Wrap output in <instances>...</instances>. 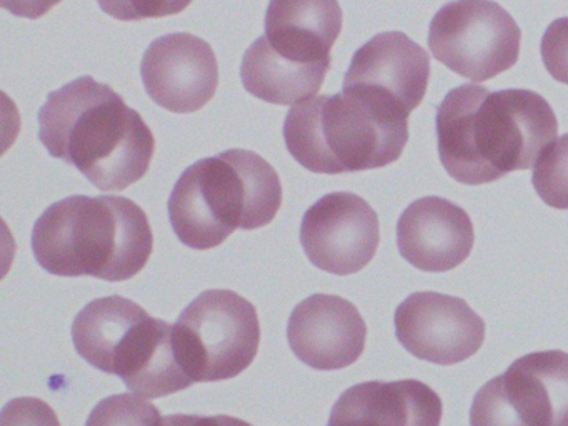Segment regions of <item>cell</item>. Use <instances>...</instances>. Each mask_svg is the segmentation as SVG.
I'll list each match as a JSON object with an SVG mask.
<instances>
[{"instance_id": "cell-1", "label": "cell", "mask_w": 568, "mask_h": 426, "mask_svg": "<svg viewBox=\"0 0 568 426\" xmlns=\"http://www.w3.org/2000/svg\"><path fill=\"white\" fill-rule=\"evenodd\" d=\"M557 133L554 109L534 90L490 92L467 83L450 90L437 109L442 165L464 185L531 169Z\"/></svg>"}, {"instance_id": "cell-2", "label": "cell", "mask_w": 568, "mask_h": 426, "mask_svg": "<svg viewBox=\"0 0 568 426\" xmlns=\"http://www.w3.org/2000/svg\"><path fill=\"white\" fill-rule=\"evenodd\" d=\"M39 139L54 159L104 192L144 179L155 152L154 133L141 113L91 75L49 93L39 110Z\"/></svg>"}, {"instance_id": "cell-3", "label": "cell", "mask_w": 568, "mask_h": 426, "mask_svg": "<svg viewBox=\"0 0 568 426\" xmlns=\"http://www.w3.org/2000/svg\"><path fill=\"white\" fill-rule=\"evenodd\" d=\"M148 213L115 195H72L49 206L32 230V252L45 272L125 282L151 258Z\"/></svg>"}, {"instance_id": "cell-4", "label": "cell", "mask_w": 568, "mask_h": 426, "mask_svg": "<svg viewBox=\"0 0 568 426\" xmlns=\"http://www.w3.org/2000/svg\"><path fill=\"white\" fill-rule=\"evenodd\" d=\"M282 205L274 166L251 150L232 149L199 160L175 183L169 219L189 248L222 245L235 230L268 225Z\"/></svg>"}, {"instance_id": "cell-5", "label": "cell", "mask_w": 568, "mask_h": 426, "mask_svg": "<svg viewBox=\"0 0 568 426\" xmlns=\"http://www.w3.org/2000/svg\"><path fill=\"white\" fill-rule=\"evenodd\" d=\"M284 140L294 160L311 172H364L400 159L408 119L352 93L314 97L288 110Z\"/></svg>"}, {"instance_id": "cell-6", "label": "cell", "mask_w": 568, "mask_h": 426, "mask_svg": "<svg viewBox=\"0 0 568 426\" xmlns=\"http://www.w3.org/2000/svg\"><path fill=\"white\" fill-rule=\"evenodd\" d=\"M79 355L109 375L121 376L131 392L162 398L194 385L182 368L174 326L152 318L121 295L88 303L72 323Z\"/></svg>"}, {"instance_id": "cell-7", "label": "cell", "mask_w": 568, "mask_h": 426, "mask_svg": "<svg viewBox=\"0 0 568 426\" xmlns=\"http://www.w3.org/2000/svg\"><path fill=\"white\" fill-rule=\"evenodd\" d=\"M182 368L194 383L235 378L261 345L257 310L232 290H205L174 325Z\"/></svg>"}, {"instance_id": "cell-8", "label": "cell", "mask_w": 568, "mask_h": 426, "mask_svg": "<svg viewBox=\"0 0 568 426\" xmlns=\"http://www.w3.org/2000/svg\"><path fill=\"white\" fill-rule=\"evenodd\" d=\"M521 30L494 0H454L430 22L428 49L452 72L485 82L511 69L520 55Z\"/></svg>"}, {"instance_id": "cell-9", "label": "cell", "mask_w": 568, "mask_h": 426, "mask_svg": "<svg viewBox=\"0 0 568 426\" xmlns=\"http://www.w3.org/2000/svg\"><path fill=\"white\" fill-rule=\"evenodd\" d=\"M430 57L404 32H382L352 57L342 92L410 116L427 93Z\"/></svg>"}, {"instance_id": "cell-10", "label": "cell", "mask_w": 568, "mask_h": 426, "mask_svg": "<svg viewBox=\"0 0 568 426\" xmlns=\"http://www.w3.org/2000/svg\"><path fill=\"white\" fill-rule=\"evenodd\" d=\"M381 242L378 215L357 193H327L302 219L301 243L312 265L332 275H354Z\"/></svg>"}, {"instance_id": "cell-11", "label": "cell", "mask_w": 568, "mask_h": 426, "mask_svg": "<svg viewBox=\"0 0 568 426\" xmlns=\"http://www.w3.org/2000/svg\"><path fill=\"white\" fill-rule=\"evenodd\" d=\"M395 335L415 358L450 366L481 348L485 322L465 300L418 292L404 300L395 312Z\"/></svg>"}, {"instance_id": "cell-12", "label": "cell", "mask_w": 568, "mask_h": 426, "mask_svg": "<svg viewBox=\"0 0 568 426\" xmlns=\"http://www.w3.org/2000/svg\"><path fill=\"white\" fill-rule=\"evenodd\" d=\"M141 75L148 95L162 109L194 113L217 92V57L211 43L201 37L168 33L145 50Z\"/></svg>"}, {"instance_id": "cell-13", "label": "cell", "mask_w": 568, "mask_h": 426, "mask_svg": "<svg viewBox=\"0 0 568 426\" xmlns=\"http://www.w3.org/2000/svg\"><path fill=\"white\" fill-rule=\"evenodd\" d=\"M287 339L302 363L332 372L347 368L361 358L367 325L354 303L317 293L295 306L288 318Z\"/></svg>"}, {"instance_id": "cell-14", "label": "cell", "mask_w": 568, "mask_h": 426, "mask_svg": "<svg viewBox=\"0 0 568 426\" xmlns=\"http://www.w3.org/2000/svg\"><path fill=\"white\" fill-rule=\"evenodd\" d=\"M474 243L468 213L440 196L415 200L398 219V252L422 272L454 270L468 258Z\"/></svg>"}, {"instance_id": "cell-15", "label": "cell", "mask_w": 568, "mask_h": 426, "mask_svg": "<svg viewBox=\"0 0 568 426\" xmlns=\"http://www.w3.org/2000/svg\"><path fill=\"white\" fill-rule=\"evenodd\" d=\"M440 396L418 379L365 382L342 393L327 426H440Z\"/></svg>"}, {"instance_id": "cell-16", "label": "cell", "mask_w": 568, "mask_h": 426, "mask_svg": "<svg viewBox=\"0 0 568 426\" xmlns=\"http://www.w3.org/2000/svg\"><path fill=\"white\" fill-rule=\"evenodd\" d=\"M338 0H271L265 39L298 62L332 63L331 50L342 32Z\"/></svg>"}, {"instance_id": "cell-17", "label": "cell", "mask_w": 568, "mask_h": 426, "mask_svg": "<svg viewBox=\"0 0 568 426\" xmlns=\"http://www.w3.org/2000/svg\"><path fill=\"white\" fill-rule=\"evenodd\" d=\"M511 405L528 426H568V353H528L501 375Z\"/></svg>"}, {"instance_id": "cell-18", "label": "cell", "mask_w": 568, "mask_h": 426, "mask_svg": "<svg viewBox=\"0 0 568 426\" xmlns=\"http://www.w3.org/2000/svg\"><path fill=\"white\" fill-rule=\"evenodd\" d=\"M328 69L331 63L298 62L282 55L261 36L244 53L241 79L244 89L264 102L297 105L314 99Z\"/></svg>"}, {"instance_id": "cell-19", "label": "cell", "mask_w": 568, "mask_h": 426, "mask_svg": "<svg viewBox=\"0 0 568 426\" xmlns=\"http://www.w3.org/2000/svg\"><path fill=\"white\" fill-rule=\"evenodd\" d=\"M531 183L548 206L568 210V133L558 136L538 156Z\"/></svg>"}, {"instance_id": "cell-20", "label": "cell", "mask_w": 568, "mask_h": 426, "mask_svg": "<svg viewBox=\"0 0 568 426\" xmlns=\"http://www.w3.org/2000/svg\"><path fill=\"white\" fill-rule=\"evenodd\" d=\"M158 406L138 393H121L101 399L89 415L85 426H159Z\"/></svg>"}, {"instance_id": "cell-21", "label": "cell", "mask_w": 568, "mask_h": 426, "mask_svg": "<svg viewBox=\"0 0 568 426\" xmlns=\"http://www.w3.org/2000/svg\"><path fill=\"white\" fill-rule=\"evenodd\" d=\"M470 426H528L508 399L501 376L478 389L471 403Z\"/></svg>"}, {"instance_id": "cell-22", "label": "cell", "mask_w": 568, "mask_h": 426, "mask_svg": "<svg viewBox=\"0 0 568 426\" xmlns=\"http://www.w3.org/2000/svg\"><path fill=\"white\" fill-rule=\"evenodd\" d=\"M108 16L122 22H141L145 19L178 16L184 12L192 0H98Z\"/></svg>"}, {"instance_id": "cell-23", "label": "cell", "mask_w": 568, "mask_h": 426, "mask_svg": "<svg viewBox=\"0 0 568 426\" xmlns=\"http://www.w3.org/2000/svg\"><path fill=\"white\" fill-rule=\"evenodd\" d=\"M540 53L548 73L568 85V17L548 26L541 37Z\"/></svg>"}, {"instance_id": "cell-24", "label": "cell", "mask_w": 568, "mask_h": 426, "mask_svg": "<svg viewBox=\"0 0 568 426\" xmlns=\"http://www.w3.org/2000/svg\"><path fill=\"white\" fill-rule=\"evenodd\" d=\"M0 426H61L51 405L34 396L14 398L2 408Z\"/></svg>"}, {"instance_id": "cell-25", "label": "cell", "mask_w": 568, "mask_h": 426, "mask_svg": "<svg viewBox=\"0 0 568 426\" xmlns=\"http://www.w3.org/2000/svg\"><path fill=\"white\" fill-rule=\"evenodd\" d=\"M159 426H252L235 416L171 415L162 416Z\"/></svg>"}, {"instance_id": "cell-26", "label": "cell", "mask_w": 568, "mask_h": 426, "mask_svg": "<svg viewBox=\"0 0 568 426\" xmlns=\"http://www.w3.org/2000/svg\"><path fill=\"white\" fill-rule=\"evenodd\" d=\"M62 0H0L2 9L22 19L38 20L48 16Z\"/></svg>"}]
</instances>
